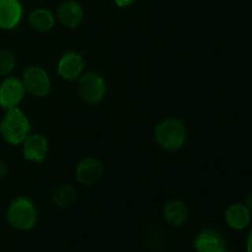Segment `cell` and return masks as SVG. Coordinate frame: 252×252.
<instances>
[{"instance_id":"obj_1","label":"cell","mask_w":252,"mask_h":252,"mask_svg":"<svg viewBox=\"0 0 252 252\" xmlns=\"http://www.w3.org/2000/svg\"><path fill=\"white\" fill-rule=\"evenodd\" d=\"M154 138L164 151L176 152L185 140L184 123L177 118H167L156 126Z\"/></svg>"},{"instance_id":"obj_2","label":"cell","mask_w":252,"mask_h":252,"mask_svg":"<svg viewBox=\"0 0 252 252\" xmlns=\"http://www.w3.org/2000/svg\"><path fill=\"white\" fill-rule=\"evenodd\" d=\"M30 131V123L18 108H11L0 123V133L10 144L17 145L24 141Z\"/></svg>"},{"instance_id":"obj_3","label":"cell","mask_w":252,"mask_h":252,"mask_svg":"<svg viewBox=\"0 0 252 252\" xmlns=\"http://www.w3.org/2000/svg\"><path fill=\"white\" fill-rule=\"evenodd\" d=\"M7 221L17 229H31L36 220V210L32 201L27 198L14 200L6 214Z\"/></svg>"},{"instance_id":"obj_4","label":"cell","mask_w":252,"mask_h":252,"mask_svg":"<svg viewBox=\"0 0 252 252\" xmlns=\"http://www.w3.org/2000/svg\"><path fill=\"white\" fill-rule=\"evenodd\" d=\"M78 92L86 103L95 104L99 102L104 96V79L97 73H85L79 81Z\"/></svg>"},{"instance_id":"obj_5","label":"cell","mask_w":252,"mask_h":252,"mask_svg":"<svg viewBox=\"0 0 252 252\" xmlns=\"http://www.w3.org/2000/svg\"><path fill=\"white\" fill-rule=\"evenodd\" d=\"M24 89L33 96H43L50 89L49 78L39 67H31L24 73Z\"/></svg>"},{"instance_id":"obj_6","label":"cell","mask_w":252,"mask_h":252,"mask_svg":"<svg viewBox=\"0 0 252 252\" xmlns=\"http://www.w3.org/2000/svg\"><path fill=\"white\" fill-rule=\"evenodd\" d=\"M104 172L103 163L95 158H87L79 161L75 166L76 179L83 185L96 183Z\"/></svg>"},{"instance_id":"obj_7","label":"cell","mask_w":252,"mask_h":252,"mask_svg":"<svg viewBox=\"0 0 252 252\" xmlns=\"http://www.w3.org/2000/svg\"><path fill=\"white\" fill-rule=\"evenodd\" d=\"M24 96V86L18 77H10L0 85V106L11 109Z\"/></svg>"},{"instance_id":"obj_8","label":"cell","mask_w":252,"mask_h":252,"mask_svg":"<svg viewBox=\"0 0 252 252\" xmlns=\"http://www.w3.org/2000/svg\"><path fill=\"white\" fill-rule=\"evenodd\" d=\"M85 66L82 56L75 52H67L58 63V74L65 80L74 81L82 73Z\"/></svg>"},{"instance_id":"obj_9","label":"cell","mask_w":252,"mask_h":252,"mask_svg":"<svg viewBox=\"0 0 252 252\" xmlns=\"http://www.w3.org/2000/svg\"><path fill=\"white\" fill-rule=\"evenodd\" d=\"M58 22L67 28L77 27L83 18L82 7L74 0H66L59 4L57 10Z\"/></svg>"},{"instance_id":"obj_10","label":"cell","mask_w":252,"mask_h":252,"mask_svg":"<svg viewBox=\"0 0 252 252\" xmlns=\"http://www.w3.org/2000/svg\"><path fill=\"white\" fill-rule=\"evenodd\" d=\"M47 152V142L46 139L40 135L34 134L28 138L24 145L23 156L25 159L39 162L45 158Z\"/></svg>"},{"instance_id":"obj_11","label":"cell","mask_w":252,"mask_h":252,"mask_svg":"<svg viewBox=\"0 0 252 252\" xmlns=\"http://www.w3.org/2000/svg\"><path fill=\"white\" fill-rule=\"evenodd\" d=\"M22 8L18 0H0V27L12 29L21 19Z\"/></svg>"},{"instance_id":"obj_12","label":"cell","mask_w":252,"mask_h":252,"mask_svg":"<svg viewBox=\"0 0 252 252\" xmlns=\"http://www.w3.org/2000/svg\"><path fill=\"white\" fill-rule=\"evenodd\" d=\"M224 220L229 227L233 229H244L250 222V216L244 205L234 204L225 211Z\"/></svg>"},{"instance_id":"obj_13","label":"cell","mask_w":252,"mask_h":252,"mask_svg":"<svg viewBox=\"0 0 252 252\" xmlns=\"http://www.w3.org/2000/svg\"><path fill=\"white\" fill-rule=\"evenodd\" d=\"M163 215L168 223L179 225L185 221L188 215V208L182 201L173 200L165 205Z\"/></svg>"},{"instance_id":"obj_14","label":"cell","mask_w":252,"mask_h":252,"mask_svg":"<svg viewBox=\"0 0 252 252\" xmlns=\"http://www.w3.org/2000/svg\"><path fill=\"white\" fill-rule=\"evenodd\" d=\"M223 244L222 238L215 231L207 230L200 233L193 241L195 250L199 252H209L221 248Z\"/></svg>"},{"instance_id":"obj_15","label":"cell","mask_w":252,"mask_h":252,"mask_svg":"<svg viewBox=\"0 0 252 252\" xmlns=\"http://www.w3.org/2000/svg\"><path fill=\"white\" fill-rule=\"evenodd\" d=\"M30 26L36 32H46L53 27L54 19L51 12L39 9L33 11L29 16Z\"/></svg>"},{"instance_id":"obj_16","label":"cell","mask_w":252,"mask_h":252,"mask_svg":"<svg viewBox=\"0 0 252 252\" xmlns=\"http://www.w3.org/2000/svg\"><path fill=\"white\" fill-rule=\"evenodd\" d=\"M52 200L57 207H71L76 201V190L72 185L69 184L60 185L53 191Z\"/></svg>"},{"instance_id":"obj_17","label":"cell","mask_w":252,"mask_h":252,"mask_svg":"<svg viewBox=\"0 0 252 252\" xmlns=\"http://www.w3.org/2000/svg\"><path fill=\"white\" fill-rule=\"evenodd\" d=\"M15 56L9 51H0V75L9 74L15 67Z\"/></svg>"},{"instance_id":"obj_18","label":"cell","mask_w":252,"mask_h":252,"mask_svg":"<svg viewBox=\"0 0 252 252\" xmlns=\"http://www.w3.org/2000/svg\"><path fill=\"white\" fill-rule=\"evenodd\" d=\"M7 174V166L6 163L0 159V181H2Z\"/></svg>"},{"instance_id":"obj_19","label":"cell","mask_w":252,"mask_h":252,"mask_svg":"<svg viewBox=\"0 0 252 252\" xmlns=\"http://www.w3.org/2000/svg\"><path fill=\"white\" fill-rule=\"evenodd\" d=\"M116 5L120 6V7H124V6H128L129 4H131L132 2H134L135 0H114Z\"/></svg>"},{"instance_id":"obj_20","label":"cell","mask_w":252,"mask_h":252,"mask_svg":"<svg viewBox=\"0 0 252 252\" xmlns=\"http://www.w3.org/2000/svg\"><path fill=\"white\" fill-rule=\"evenodd\" d=\"M250 245H251V232H250L249 235H248V240H247V252H251Z\"/></svg>"},{"instance_id":"obj_21","label":"cell","mask_w":252,"mask_h":252,"mask_svg":"<svg viewBox=\"0 0 252 252\" xmlns=\"http://www.w3.org/2000/svg\"><path fill=\"white\" fill-rule=\"evenodd\" d=\"M209 252H227V251L221 247V248H219V249H216L213 251H209Z\"/></svg>"}]
</instances>
